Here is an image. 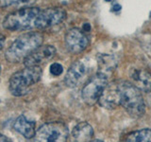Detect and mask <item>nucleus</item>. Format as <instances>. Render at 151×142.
<instances>
[{"instance_id": "obj_1", "label": "nucleus", "mask_w": 151, "mask_h": 142, "mask_svg": "<svg viewBox=\"0 0 151 142\" xmlns=\"http://www.w3.org/2000/svg\"><path fill=\"white\" fill-rule=\"evenodd\" d=\"M44 41V36L39 31H29L18 36L8 47L5 58L9 63L24 62L27 56L40 47Z\"/></svg>"}, {"instance_id": "obj_7", "label": "nucleus", "mask_w": 151, "mask_h": 142, "mask_svg": "<svg viewBox=\"0 0 151 142\" xmlns=\"http://www.w3.org/2000/svg\"><path fill=\"white\" fill-rule=\"evenodd\" d=\"M91 72V64L88 59L78 60L70 66L64 77V83L68 87L75 88L85 82Z\"/></svg>"}, {"instance_id": "obj_19", "label": "nucleus", "mask_w": 151, "mask_h": 142, "mask_svg": "<svg viewBox=\"0 0 151 142\" xmlns=\"http://www.w3.org/2000/svg\"><path fill=\"white\" fill-rule=\"evenodd\" d=\"M0 142H12V140L4 135H0Z\"/></svg>"}, {"instance_id": "obj_23", "label": "nucleus", "mask_w": 151, "mask_h": 142, "mask_svg": "<svg viewBox=\"0 0 151 142\" xmlns=\"http://www.w3.org/2000/svg\"><path fill=\"white\" fill-rule=\"evenodd\" d=\"M121 142H124V141H121Z\"/></svg>"}, {"instance_id": "obj_10", "label": "nucleus", "mask_w": 151, "mask_h": 142, "mask_svg": "<svg viewBox=\"0 0 151 142\" xmlns=\"http://www.w3.org/2000/svg\"><path fill=\"white\" fill-rule=\"evenodd\" d=\"M56 54V49L53 46H41L24 60L26 67L28 66H40L41 64L51 59Z\"/></svg>"}, {"instance_id": "obj_21", "label": "nucleus", "mask_w": 151, "mask_h": 142, "mask_svg": "<svg viewBox=\"0 0 151 142\" xmlns=\"http://www.w3.org/2000/svg\"><path fill=\"white\" fill-rule=\"evenodd\" d=\"M91 142H104V141H102V140H100V139H93Z\"/></svg>"}, {"instance_id": "obj_22", "label": "nucleus", "mask_w": 151, "mask_h": 142, "mask_svg": "<svg viewBox=\"0 0 151 142\" xmlns=\"http://www.w3.org/2000/svg\"><path fill=\"white\" fill-rule=\"evenodd\" d=\"M0 72H1V65H0Z\"/></svg>"}, {"instance_id": "obj_20", "label": "nucleus", "mask_w": 151, "mask_h": 142, "mask_svg": "<svg viewBox=\"0 0 151 142\" xmlns=\"http://www.w3.org/2000/svg\"><path fill=\"white\" fill-rule=\"evenodd\" d=\"M4 44H5V36L0 33V49L3 47Z\"/></svg>"}, {"instance_id": "obj_18", "label": "nucleus", "mask_w": 151, "mask_h": 142, "mask_svg": "<svg viewBox=\"0 0 151 142\" xmlns=\"http://www.w3.org/2000/svg\"><path fill=\"white\" fill-rule=\"evenodd\" d=\"M29 1H0V7H11L14 5H22V4H29Z\"/></svg>"}, {"instance_id": "obj_14", "label": "nucleus", "mask_w": 151, "mask_h": 142, "mask_svg": "<svg viewBox=\"0 0 151 142\" xmlns=\"http://www.w3.org/2000/svg\"><path fill=\"white\" fill-rule=\"evenodd\" d=\"M93 137V129L88 122H79L72 130L74 142H91Z\"/></svg>"}, {"instance_id": "obj_8", "label": "nucleus", "mask_w": 151, "mask_h": 142, "mask_svg": "<svg viewBox=\"0 0 151 142\" xmlns=\"http://www.w3.org/2000/svg\"><path fill=\"white\" fill-rule=\"evenodd\" d=\"M66 17V12L63 8H47L41 9L38 14L35 24V28L45 30L53 27L63 22Z\"/></svg>"}, {"instance_id": "obj_16", "label": "nucleus", "mask_w": 151, "mask_h": 142, "mask_svg": "<svg viewBox=\"0 0 151 142\" xmlns=\"http://www.w3.org/2000/svg\"><path fill=\"white\" fill-rule=\"evenodd\" d=\"M124 142H151V129H141L127 135Z\"/></svg>"}, {"instance_id": "obj_15", "label": "nucleus", "mask_w": 151, "mask_h": 142, "mask_svg": "<svg viewBox=\"0 0 151 142\" xmlns=\"http://www.w3.org/2000/svg\"><path fill=\"white\" fill-rule=\"evenodd\" d=\"M98 67L99 72L107 76L108 72H111V70H113L116 67V60L114 57L109 55H101L98 58Z\"/></svg>"}, {"instance_id": "obj_11", "label": "nucleus", "mask_w": 151, "mask_h": 142, "mask_svg": "<svg viewBox=\"0 0 151 142\" xmlns=\"http://www.w3.org/2000/svg\"><path fill=\"white\" fill-rule=\"evenodd\" d=\"M99 104L106 109H114L120 105V95L117 83H108L98 99Z\"/></svg>"}, {"instance_id": "obj_9", "label": "nucleus", "mask_w": 151, "mask_h": 142, "mask_svg": "<svg viewBox=\"0 0 151 142\" xmlns=\"http://www.w3.org/2000/svg\"><path fill=\"white\" fill-rule=\"evenodd\" d=\"M64 40L66 47L72 53H79L89 45L87 35L83 30L78 28H73L66 32Z\"/></svg>"}, {"instance_id": "obj_4", "label": "nucleus", "mask_w": 151, "mask_h": 142, "mask_svg": "<svg viewBox=\"0 0 151 142\" xmlns=\"http://www.w3.org/2000/svg\"><path fill=\"white\" fill-rule=\"evenodd\" d=\"M41 9L35 7H25L14 11L5 17L3 27L8 30H27L35 28L36 19Z\"/></svg>"}, {"instance_id": "obj_17", "label": "nucleus", "mask_w": 151, "mask_h": 142, "mask_svg": "<svg viewBox=\"0 0 151 142\" xmlns=\"http://www.w3.org/2000/svg\"><path fill=\"white\" fill-rule=\"evenodd\" d=\"M50 73L53 76H60L63 72V66L59 63H53L49 67Z\"/></svg>"}, {"instance_id": "obj_6", "label": "nucleus", "mask_w": 151, "mask_h": 142, "mask_svg": "<svg viewBox=\"0 0 151 142\" xmlns=\"http://www.w3.org/2000/svg\"><path fill=\"white\" fill-rule=\"evenodd\" d=\"M108 84V77L104 74L96 73L90 78L84 84L81 91V97L85 103L88 105H93L98 102L102 92Z\"/></svg>"}, {"instance_id": "obj_3", "label": "nucleus", "mask_w": 151, "mask_h": 142, "mask_svg": "<svg viewBox=\"0 0 151 142\" xmlns=\"http://www.w3.org/2000/svg\"><path fill=\"white\" fill-rule=\"evenodd\" d=\"M41 66H28L14 73L9 82V90L13 96L21 97L28 93L29 88L41 80Z\"/></svg>"}, {"instance_id": "obj_5", "label": "nucleus", "mask_w": 151, "mask_h": 142, "mask_svg": "<svg viewBox=\"0 0 151 142\" xmlns=\"http://www.w3.org/2000/svg\"><path fill=\"white\" fill-rule=\"evenodd\" d=\"M68 128L60 121L48 122L42 125L35 133L34 142H66Z\"/></svg>"}, {"instance_id": "obj_13", "label": "nucleus", "mask_w": 151, "mask_h": 142, "mask_svg": "<svg viewBox=\"0 0 151 142\" xmlns=\"http://www.w3.org/2000/svg\"><path fill=\"white\" fill-rule=\"evenodd\" d=\"M13 128L26 138H32L35 135V122L25 115L19 116L13 123Z\"/></svg>"}, {"instance_id": "obj_12", "label": "nucleus", "mask_w": 151, "mask_h": 142, "mask_svg": "<svg viewBox=\"0 0 151 142\" xmlns=\"http://www.w3.org/2000/svg\"><path fill=\"white\" fill-rule=\"evenodd\" d=\"M131 83L140 91L151 92V74L143 68H131L129 72Z\"/></svg>"}, {"instance_id": "obj_2", "label": "nucleus", "mask_w": 151, "mask_h": 142, "mask_svg": "<svg viewBox=\"0 0 151 142\" xmlns=\"http://www.w3.org/2000/svg\"><path fill=\"white\" fill-rule=\"evenodd\" d=\"M118 90L120 95V105L132 117H141L145 114V105L141 91L129 82H118Z\"/></svg>"}]
</instances>
